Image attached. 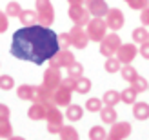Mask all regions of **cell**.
Listing matches in <instances>:
<instances>
[{"label": "cell", "mask_w": 149, "mask_h": 140, "mask_svg": "<svg viewBox=\"0 0 149 140\" xmlns=\"http://www.w3.org/2000/svg\"><path fill=\"white\" fill-rule=\"evenodd\" d=\"M58 49H60L58 36L53 29L35 24V26H22L20 29H17L13 33L9 51L18 60L42 65Z\"/></svg>", "instance_id": "1"}, {"label": "cell", "mask_w": 149, "mask_h": 140, "mask_svg": "<svg viewBox=\"0 0 149 140\" xmlns=\"http://www.w3.org/2000/svg\"><path fill=\"white\" fill-rule=\"evenodd\" d=\"M35 11L38 15V24L51 27L55 22V7L51 0H36L35 2Z\"/></svg>", "instance_id": "2"}, {"label": "cell", "mask_w": 149, "mask_h": 140, "mask_svg": "<svg viewBox=\"0 0 149 140\" xmlns=\"http://www.w3.org/2000/svg\"><path fill=\"white\" fill-rule=\"evenodd\" d=\"M107 29L109 27L106 24V20L100 18V17H93L86 26V33H87V38L91 42H98L100 44V40L107 35Z\"/></svg>", "instance_id": "3"}, {"label": "cell", "mask_w": 149, "mask_h": 140, "mask_svg": "<svg viewBox=\"0 0 149 140\" xmlns=\"http://www.w3.org/2000/svg\"><path fill=\"white\" fill-rule=\"evenodd\" d=\"M64 120H65V116H64V113L60 111V107H58V106H49V107H46L47 133H51V135H58L60 127L64 126Z\"/></svg>", "instance_id": "4"}, {"label": "cell", "mask_w": 149, "mask_h": 140, "mask_svg": "<svg viewBox=\"0 0 149 140\" xmlns=\"http://www.w3.org/2000/svg\"><path fill=\"white\" fill-rule=\"evenodd\" d=\"M122 38H120V35L118 33H115V31H111V33H107L104 38L100 40V55L102 56H106V58H109V56H115L116 55V51H118V47L122 46Z\"/></svg>", "instance_id": "5"}, {"label": "cell", "mask_w": 149, "mask_h": 140, "mask_svg": "<svg viewBox=\"0 0 149 140\" xmlns=\"http://www.w3.org/2000/svg\"><path fill=\"white\" fill-rule=\"evenodd\" d=\"M131 133H133V127L129 122L116 120L115 124H111V129L107 131L106 140H125V138H129Z\"/></svg>", "instance_id": "6"}, {"label": "cell", "mask_w": 149, "mask_h": 140, "mask_svg": "<svg viewBox=\"0 0 149 140\" xmlns=\"http://www.w3.org/2000/svg\"><path fill=\"white\" fill-rule=\"evenodd\" d=\"M47 62H49L51 68H58V69L65 68V69H68L73 62H77V58H74V55L71 53L69 49H58V51H56V53L49 58Z\"/></svg>", "instance_id": "7"}, {"label": "cell", "mask_w": 149, "mask_h": 140, "mask_svg": "<svg viewBox=\"0 0 149 140\" xmlns=\"http://www.w3.org/2000/svg\"><path fill=\"white\" fill-rule=\"evenodd\" d=\"M68 17L71 18L73 26H80V27H86L87 22L91 20V17H89V11L86 9V6H69Z\"/></svg>", "instance_id": "8"}, {"label": "cell", "mask_w": 149, "mask_h": 140, "mask_svg": "<svg viewBox=\"0 0 149 140\" xmlns=\"http://www.w3.org/2000/svg\"><path fill=\"white\" fill-rule=\"evenodd\" d=\"M104 20H106L107 27L111 31H115V33L120 31L124 27V24H125V17H124L122 9H118V7H109V11H107L106 17H104Z\"/></svg>", "instance_id": "9"}, {"label": "cell", "mask_w": 149, "mask_h": 140, "mask_svg": "<svg viewBox=\"0 0 149 140\" xmlns=\"http://www.w3.org/2000/svg\"><path fill=\"white\" fill-rule=\"evenodd\" d=\"M69 36H71V46L74 49H86L89 38H87V33H86V27H80V26H73L69 29Z\"/></svg>", "instance_id": "10"}, {"label": "cell", "mask_w": 149, "mask_h": 140, "mask_svg": "<svg viewBox=\"0 0 149 140\" xmlns=\"http://www.w3.org/2000/svg\"><path fill=\"white\" fill-rule=\"evenodd\" d=\"M62 82V77H60V69L58 68H49L46 69V73H44V77H42V86L44 87H47V89L51 91H55L58 86H60Z\"/></svg>", "instance_id": "11"}, {"label": "cell", "mask_w": 149, "mask_h": 140, "mask_svg": "<svg viewBox=\"0 0 149 140\" xmlns=\"http://www.w3.org/2000/svg\"><path fill=\"white\" fill-rule=\"evenodd\" d=\"M136 55H138V47L133 46V42L131 44H122V46L118 47V51H116V58H118V62L122 65L131 64L136 58Z\"/></svg>", "instance_id": "12"}, {"label": "cell", "mask_w": 149, "mask_h": 140, "mask_svg": "<svg viewBox=\"0 0 149 140\" xmlns=\"http://www.w3.org/2000/svg\"><path fill=\"white\" fill-rule=\"evenodd\" d=\"M31 102H38V104H44L46 107H49V106H56L55 102H53V91L47 89V87H44L42 84H40V86H35Z\"/></svg>", "instance_id": "13"}, {"label": "cell", "mask_w": 149, "mask_h": 140, "mask_svg": "<svg viewBox=\"0 0 149 140\" xmlns=\"http://www.w3.org/2000/svg\"><path fill=\"white\" fill-rule=\"evenodd\" d=\"M84 6H86V9L89 11L91 17H100V18H104L107 15V11H109V6H107L106 0H86Z\"/></svg>", "instance_id": "14"}, {"label": "cell", "mask_w": 149, "mask_h": 140, "mask_svg": "<svg viewBox=\"0 0 149 140\" xmlns=\"http://www.w3.org/2000/svg\"><path fill=\"white\" fill-rule=\"evenodd\" d=\"M71 95H73V91L65 89V87H62V86H58L56 89L53 91V102L58 107H68L71 104Z\"/></svg>", "instance_id": "15"}, {"label": "cell", "mask_w": 149, "mask_h": 140, "mask_svg": "<svg viewBox=\"0 0 149 140\" xmlns=\"http://www.w3.org/2000/svg\"><path fill=\"white\" fill-rule=\"evenodd\" d=\"M64 116H65V120H69V122H78V120H82V116H84V107L71 102V104L65 107Z\"/></svg>", "instance_id": "16"}, {"label": "cell", "mask_w": 149, "mask_h": 140, "mask_svg": "<svg viewBox=\"0 0 149 140\" xmlns=\"http://www.w3.org/2000/svg\"><path fill=\"white\" fill-rule=\"evenodd\" d=\"M27 118L31 120H46V106L38 104V102H33L31 107L27 109Z\"/></svg>", "instance_id": "17"}, {"label": "cell", "mask_w": 149, "mask_h": 140, "mask_svg": "<svg viewBox=\"0 0 149 140\" xmlns=\"http://www.w3.org/2000/svg\"><path fill=\"white\" fill-rule=\"evenodd\" d=\"M133 116L136 120H147L149 118V104L147 102H135L133 104Z\"/></svg>", "instance_id": "18"}, {"label": "cell", "mask_w": 149, "mask_h": 140, "mask_svg": "<svg viewBox=\"0 0 149 140\" xmlns=\"http://www.w3.org/2000/svg\"><path fill=\"white\" fill-rule=\"evenodd\" d=\"M98 113H100V120H102L104 124H109V126L118 120V115H116V111H115V107H111V106H104Z\"/></svg>", "instance_id": "19"}, {"label": "cell", "mask_w": 149, "mask_h": 140, "mask_svg": "<svg viewBox=\"0 0 149 140\" xmlns=\"http://www.w3.org/2000/svg\"><path fill=\"white\" fill-rule=\"evenodd\" d=\"M18 20L22 26H35V24H38V15H36L35 9H24L20 13Z\"/></svg>", "instance_id": "20"}, {"label": "cell", "mask_w": 149, "mask_h": 140, "mask_svg": "<svg viewBox=\"0 0 149 140\" xmlns=\"http://www.w3.org/2000/svg\"><path fill=\"white\" fill-rule=\"evenodd\" d=\"M91 87H93L91 80H89L87 77H84V75L74 80V91H77L78 95H87L89 91H91Z\"/></svg>", "instance_id": "21"}, {"label": "cell", "mask_w": 149, "mask_h": 140, "mask_svg": "<svg viewBox=\"0 0 149 140\" xmlns=\"http://www.w3.org/2000/svg\"><path fill=\"white\" fill-rule=\"evenodd\" d=\"M13 137V124L9 116H0V138H9Z\"/></svg>", "instance_id": "22"}, {"label": "cell", "mask_w": 149, "mask_h": 140, "mask_svg": "<svg viewBox=\"0 0 149 140\" xmlns=\"http://www.w3.org/2000/svg\"><path fill=\"white\" fill-rule=\"evenodd\" d=\"M58 135H60V140H80L78 131L73 126H62L60 131H58Z\"/></svg>", "instance_id": "23"}, {"label": "cell", "mask_w": 149, "mask_h": 140, "mask_svg": "<svg viewBox=\"0 0 149 140\" xmlns=\"http://www.w3.org/2000/svg\"><path fill=\"white\" fill-rule=\"evenodd\" d=\"M122 68V64L118 62V58L116 56H109L106 58V62H104V71L109 73V75H115V73H118Z\"/></svg>", "instance_id": "24"}, {"label": "cell", "mask_w": 149, "mask_h": 140, "mask_svg": "<svg viewBox=\"0 0 149 140\" xmlns=\"http://www.w3.org/2000/svg\"><path fill=\"white\" fill-rule=\"evenodd\" d=\"M131 38L135 44H144L149 40V31H147V27H136V29H133V33H131Z\"/></svg>", "instance_id": "25"}, {"label": "cell", "mask_w": 149, "mask_h": 140, "mask_svg": "<svg viewBox=\"0 0 149 140\" xmlns=\"http://www.w3.org/2000/svg\"><path fill=\"white\" fill-rule=\"evenodd\" d=\"M102 102H104L106 106L115 107L118 102H120V93L115 91V89H107L106 93H104V97H102Z\"/></svg>", "instance_id": "26"}, {"label": "cell", "mask_w": 149, "mask_h": 140, "mask_svg": "<svg viewBox=\"0 0 149 140\" xmlns=\"http://www.w3.org/2000/svg\"><path fill=\"white\" fill-rule=\"evenodd\" d=\"M33 89H35V86H31V84H22V86L17 87V97L20 100H29V102H31V98H33Z\"/></svg>", "instance_id": "27"}, {"label": "cell", "mask_w": 149, "mask_h": 140, "mask_svg": "<svg viewBox=\"0 0 149 140\" xmlns=\"http://www.w3.org/2000/svg\"><path fill=\"white\" fill-rule=\"evenodd\" d=\"M136 97H138V93L129 86L127 89H124L120 93V102H122V104H127V106H133L136 102Z\"/></svg>", "instance_id": "28"}, {"label": "cell", "mask_w": 149, "mask_h": 140, "mask_svg": "<svg viewBox=\"0 0 149 140\" xmlns=\"http://www.w3.org/2000/svg\"><path fill=\"white\" fill-rule=\"evenodd\" d=\"M120 75H122V78L125 80V82H129V84H131L133 80L136 78L138 71H136L135 68H133L131 64H125V65H122V68H120Z\"/></svg>", "instance_id": "29"}, {"label": "cell", "mask_w": 149, "mask_h": 140, "mask_svg": "<svg viewBox=\"0 0 149 140\" xmlns=\"http://www.w3.org/2000/svg\"><path fill=\"white\" fill-rule=\"evenodd\" d=\"M89 140H106L107 138V131L104 129V126H93L87 133Z\"/></svg>", "instance_id": "30"}, {"label": "cell", "mask_w": 149, "mask_h": 140, "mask_svg": "<svg viewBox=\"0 0 149 140\" xmlns=\"http://www.w3.org/2000/svg\"><path fill=\"white\" fill-rule=\"evenodd\" d=\"M104 107V102H102V98H96V97H91L87 102H86V111H89V113H98L100 109Z\"/></svg>", "instance_id": "31"}, {"label": "cell", "mask_w": 149, "mask_h": 140, "mask_svg": "<svg viewBox=\"0 0 149 140\" xmlns=\"http://www.w3.org/2000/svg\"><path fill=\"white\" fill-rule=\"evenodd\" d=\"M131 87H133L136 93H144V91L149 89V84H147V80H146L142 75H136V78L131 82Z\"/></svg>", "instance_id": "32"}, {"label": "cell", "mask_w": 149, "mask_h": 140, "mask_svg": "<svg viewBox=\"0 0 149 140\" xmlns=\"http://www.w3.org/2000/svg\"><path fill=\"white\" fill-rule=\"evenodd\" d=\"M82 75H84V65H82L80 62H73L69 68H68V77H71V78H80Z\"/></svg>", "instance_id": "33"}, {"label": "cell", "mask_w": 149, "mask_h": 140, "mask_svg": "<svg viewBox=\"0 0 149 140\" xmlns=\"http://www.w3.org/2000/svg\"><path fill=\"white\" fill-rule=\"evenodd\" d=\"M22 11H24V9H22V6L18 2H9L7 7H6V15H7V17H13V18H18Z\"/></svg>", "instance_id": "34"}, {"label": "cell", "mask_w": 149, "mask_h": 140, "mask_svg": "<svg viewBox=\"0 0 149 140\" xmlns=\"http://www.w3.org/2000/svg\"><path fill=\"white\" fill-rule=\"evenodd\" d=\"M0 89L2 91L15 89V78L11 75H0Z\"/></svg>", "instance_id": "35"}, {"label": "cell", "mask_w": 149, "mask_h": 140, "mask_svg": "<svg viewBox=\"0 0 149 140\" xmlns=\"http://www.w3.org/2000/svg\"><path fill=\"white\" fill-rule=\"evenodd\" d=\"M56 36H58V46H60V49H69L71 47V36H69V33H60Z\"/></svg>", "instance_id": "36"}, {"label": "cell", "mask_w": 149, "mask_h": 140, "mask_svg": "<svg viewBox=\"0 0 149 140\" xmlns=\"http://www.w3.org/2000/svg\"><path fill=\"white\" fill-rule=\"evenodd\" d=\"M131 9H136V11H142L146 9V7L149 6V0H131V2L127 4Z\"/></svg>", "instance_id": "37"}, {"label": "cell", "mask_w": 149, "mask_h": 140, "mask_svg": "<svg viewBox=\"0 0 149 140\" xmlns=\"http://www.w3.org/2000/svg\"><path fill=\"white\" fill-rule=\"evenodd\" d=\"M7 27H9V17L0 11V33H6Z\"/></svg>", "instance_id": "38"}, {"label": "cell", "mask_w": 149, "mask_h": 140, "mask_svg": "<svg viewBox=\"0 0 149 140\" xmlns=\"http://www.w3.org/2000/svg\"><path fill=\"white\" fill-rule=\"evenodd\" d=\"M60 86H62V87H65V89H69V91H74V78H71V77L62 78Z\"/></svg>", "instance_id": "39"}, {"label": "cell", "mask_w": 149, "mask_h": 140, "mask_svg": "<svg viewBox=\"0 0 149 140\" xmlns=\"http://www.w3.org/2000/svg\"><path fill=\"white\" fill-rule=\"evenodd\" d=\"M140 22H142L144 27H149V6L140 11Z\"/></svg>", "instance_id": "40"}, {"label": "cell", "mask_w": 149, "mask_h": 140, "mask_svg": "<svg viewBox=\"0 0 149 140\" xmlns=\"http://www.w3.org/2000/svg\"><path fill=\"white\" fill-rule=\"evenodd\" d=\"M138 53L142 55V58L149 60V40H147V42H144V44H140V49H138Z\"/></svg>", "instance_id": "41"}, {"label": "cell", "mask_w": 149, "mask_h": 140, "mask_svg": "<svg viewBox=\"0 0 149 140\" xmlns=\"http://www.w3.org/2000/svg\"><path fill=\"white\" fill-rule=\"evenodd\" d=\"M9 115H11V109L0 102V116H9Z\"/></svg>", "instance_id": "42"}, {"label": "cell", "mask_w": 149, "mask_h": 140, "mask_svg": "<svg viewBox=\"0 0 149 140\" xmlns=\"http://www.w3.org/2000/svg\"><path fill=\"white\" fill-rule=\"evenodd\" d=\"M68 2H69V6H84L86 0H68Z\"/></svg>", "instance_id": "43"}, {"label": "cell", "mask_w": 149, "mask_h": 140, "mask_svg": "<svg viewBox=\"0 0 149 140\" xmlns=\"http://www.w3.org/2000/svg\"><path fill=\"white\" fill-rule=\"evenodd\" d=\"M7 140H26L24 137H17V135H13V137H9Z\"/></svg>", "instance_id": "44"}, {"label": "cell", "mask_w": 149, "mask_h": 140, "mask_svg": "<svg viewBox=\"0 0 149 140\" xmlns=\"http://www.w3.org/2000/svg\"><path fill=\"white\" fill-rule=\"evenodd\" d=\"M124 2H125V4H129V2H131V0H124Z\"/></svg>", "instance_id": "45"}]
</instances>
